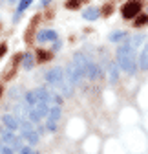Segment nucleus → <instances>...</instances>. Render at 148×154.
<instances>
[{"label": "nucleus", "mask_w": 148, "mask_h": 154, "mask_svg": "<svg viewBox=\"0 0 148 154\" xmlns=\"http://www.w3.org/2000/svg\"><path fill=\"white\" fill-rule=\"evenodd\" d=\"M44 77H46V81L51 86H55L57 90H61L64 95H71L73 94V83L68 79V75L64 73V70L61 66H55V68L48 70Z\"/></svg>", "instance_id": "1"}, {"label": "nucleus", "mask_w": 148, "mask_h": 154, "mask_svg": "<svg viewBox=\"0 0 148 154\" xmlns=\"http://www.w3.org/2000/svg\"><path fill=\"white\" fill-rule=\"evenodd\" d=\"M2 134H4V132H2V128H0V136H2Z\"/></svg>", "instance_id": "28"}, {"label": "nucleus", "mask_w": 148, "mask_h": 154, "mask_svg": "<svg viewBox=\"0 0 148 154\" xmlns=\"http://www.w3.org/2000/svg\"><path fill=\"white\" fill-rule=\"evenodd\" d=\"M0 140L4 141V145L11 147V149H15V150H20V149H22L20 138H18V136H16V134H15L13 130H7V132H4L2 136H0Z\"/></svg>", "instance_id": "4"}, {"label": "nucleus", "mask_w": 148, "mask_h": 154, "mask_svg": "<svg viewBox=\"0 0 148 154\" xmlns=\"http://www.w3.org/2000/svg\"><path fill=\"white\" fill-rule=\"evenodd\" d=\"M0 2H2V0H0Z\"/></svg>", "instance_id": "31"}, {"label": "nucleus", "mask_w": 148, "mask_h": 154, "mask_svg": "<svg viewBox=\"0 0 148 154\" xmlns=\"http://www.w3.org/2000/svg\"><path fill=\"white\" fill-rule=\"evenodd\" d=\"M9 2H11V4H13V2H16V0H9Z\"/></svg>", "instance_id": "29"}, {"label": "nucleus", "mask_w": 148, "mask_h": 154, "mask_svg": "<svg viewBox=\"0 0 148 154\" xmlns=\"http://www.w3.org/2000/svg\"><path fill=\"white\" fill-rule=\"evenodd\" d=\"M99 15H101V11L97 8H86L82 11V18H86V20H97Z\"/></svg>", "instance_id": "11"}, {"label": "nucleus", "mask_w": 148, "mask_h": 154, "mask_svg": "<svg viewBox=\"0 0 148 154\" xmlns=\"http://www.w3.org/2000/svg\"><path fill=\"white\" fill-rule=\"evenodd\" d=\"M6 51H7V46H6V44H0V59L6 55Z\"/></svg>", "instance_id": "21"}, {"label": "nucleus", "mask_w": 148, "mask_h": 154, "mask_svg": "<svg viewBox=\"0 0 148 154\" xmlns=\"http://www.w3.org/2000/svg\"><path fill=\"white\" fill-rule=\"evenodd\" d=\"M112 9H114L112 6H106V8L102 9V13H104V15H110V13H112Z\"/></svg>", "instance_id": "24"}, {"label": "nucleus", "mask_w": 148, "mask_h": 154, "mask_svg": "<svg viewBox=\"0 0 148 154\" xmlns=\"http://www.w3.org/2000/svg\"><path fill=\"white\" fill-rule=\"evenodd\" d=\"M31 2H33V0H20V2H18V11H16V13H22V11H26V9L31 6Z\"/></svg>", "instance_id": "19"}, {"label": "nucleus", "mask_w": 148, "mask_h": 154, "mask_svg": "<svg viewBox=\"0 0 148 154\" xmlns=\"http://www.w3.org/2000/svg\"><path fill=\"white\" fill-rule=\"evenodd\" d=\"M22 138L29 143V145H37L39 143V132L33 130V128H28V130H22Z\"/></svg>", "instance_id": "10"}, {"label": "nucleus", "mask_w": 148, "mask_h": 154, "mask_svg": "<svg viewBox=\"0 0 148 154\" xmlns=\"http://www.w3.org/2000/svg\"><path fill=\"white\" fill-rule=\"evenodd\" d=\"M144 41H146V35H144V33H139V35H135V37H128V44L134 46V48L141 46Z\"/></svg>", "instance_id": "14"}, {"label": "nucleus", "mask_w": 148, "mask_h": 154, "mask_svg": "<svg viewBox=\"0 0 148 154\" xmlns=\"http://www.w3.org/2000/svg\"><path fill=\"white\" fill-rule=\"evenodd\" d=\"M37 57H39L40 63H44V61H49L51 59V53L49 51H44V50H39V51H37Z\"/></svg>", "instance_id": "18"}, {"label": "nucleus", "mask_w": 148, "mask_h": 154, "mask_svg": "<svg viewBox=\"0 0 148 154\" xmlns=\"http://www.w3.org/2000/svg\"><path fill=\"white\" fill-rule=\"evenodd\" d=\"M2 125L7 128V130H16L18 127H20V119L16 118V116H13V114H6V116H2Z\"/></svg>", "instance_id": "7"}, {"label": "nucleus", "mask_w": 148, "mask_h": 154, "mask_svg": "<svg viewBox=\"0 0 148 154\" xmlns=\"http://www.w3.org/2000/svg\"><path fill=\"white\" fill-rule=\"evenodd\" d=\"M4 147H6V145H4V141H2V140H0V152H2V150H4Z\"/></svg>", "instance_id": "26"}, {"label": "nucleus", "mask_w": 148, "mask_h": 154, "mask_svg": "<svg viewBox=\"0 0 148 154\" xmlns=\"http://www.w3.org/2000/svg\"><path fill=\"white\" fill-rule=\"evenodd\" d=\"M61 46H62V44H61L59 41H55V42H53V51H59V50H61Z\"/></svg>", "instance_id": "23"}, {"label": "nucleus", "mask_w": 148, "mask_h": 154, "mask_svg": "<svg viewBox=\"0 0 148 154\" xmlns=\"http://www.w3.org/2000/svg\"><path fill=\"white\" fill-rule=\"evenodd\" d=\"M22 66H24L26 70H31V68L35 66V59H33L31 53H24V55H22Z\"/></svg>", "instance_id": "15"}, {"label": "nucleus", "mask_w": 148, "mask_h": 154, "mask_svg": "<svg viewBox=\"0 0 148 154\" xmlns=\"http://www.w3.org/2000/svg\"><path fill=\"white\" fill-rule=\"evenodd\" d=\"M141 11V0H128V2L123 6V18H135Z\"/></svg>", "instance_id": "3"}, {"label": "nucleus", "mask_w": 148, "mask_h": 154, "mask_svg": "<svg viewBox=\"0 0 148 154\" xmlns=\"http://www.w3.org/2000/svg\"><path fill=\"white\" fill-rule=\"evenodd\" d=\"M108 73H110V81H112V83H117V79H119V64H117V63H110Z\"/></svg>", "instance_id": "12"}, {"label": "nucleus", "mask_w": 148, "mask_h": 154, "mask_svg": "<svg viewBox=\"0 0 148 154\" xmlns=\"http://www.w3.org/2000/svg\"><path fill=\"white\" fill-rule=\"evenodd\" d=\"M139 68L141 70H148V44L143 48V51L139 55Z\"/></svg>", "instance_id": "13"}, {"label": "nucleus", "mask_w": 148, "mask_h": 154, "mask_svg": "<svg viewBox=\"0 0 148 154\" xmlns=\"http://www.w3.org/2000/svg\"><path fill=\"white\" fill-rule=\"evenodd\" d=\"M37 41H39L40 44L42 42H49V41H59V37H57V31H53V29H44V31H39L37 33Z\"/></svg>", "instance_id": "8"}, {"label": "nucleus", "mask_w": 148, "mask_h": 154, "mask_svg": "<svg viewBox=\"0 0 148 154\" xmlns=\"http://www.w3.org/2000/svg\"><path fill=\"white\" fill-rule=\"evenodd\" d=\"M99 75H101V70H99L97 63L90 61L88 66H86V77H88V79H91V81H95V79H99Z\"/></svg>", "instance_id": "9"}, {"label": "nucleus", "mask_w": 148, "mask_h": 154, "mask_svg": "<svg viewBox=\"0 0 148 154\" xmlns=\"http://www.w3.org/2000/svg\"><path fill=\"white\" fill-rule=\"evenodd\" d=\"M48 4H51V0H40V6H48Z\"/></svg>", "instance_id": "25"}, {"label": "nucleus", "mask_w": 148, "mask_h": 154, "mask_svg": "<svg viewBox=\"0 0 148 154\" xmlns=\"http://www.w3.org/2000/svg\"><path fill=\"white\" fill-rule=\"evenodd\" d=\"M117 64L121 70L128 72V73H135L137 72V66H139V61L135 59V48L130 46V44H123L117 48Z\"/></svg>", "instance_id": "2"}, {"label": "nucleus", "mask_w": 148, "mask_h": 154, "mask_svg": "<svg viewBox=\"0 0 148 154\" xmlns=\"http://www.w3.org/2000/svg\"><path fill=\"white\" fill-rule=\"evenodd\" d=\"M135 18H137V20H134V26L135 28H141V26L148 24V15H137Z\"/></svg>", "instance_id": "17"}, {"label": "nucleus", "mask_w": 148, "mask_h": 154, "mask_svg": "<svg viewBox=\"0 0 148 154\" xmlns=\"http://www.w3.org/2000/svg\"><path fill=\"white\" fill-rule=\"evenodd\" d=\"M66 75H68V79L73 83V85H79L81 83V79H82V72L77 68V64L75 63H70L68 64V68H66Z\"/></svg>", "instance_id": "6"}, {"label": "nucleus", "mask_w": 148, "mask_h": 154, "mask_svg": "<svg viewBox=\"0 0 148 154\" xmlns=\"http://www.w3.org/2000/svg\"><path fill=\"white\" fill-rule=\"evenodd\" d=\"M0 95H2V90H0Z\"/></svg>", "instance_id": "30"}, {"label": "nucleus", "mask_w": 148, "mask_h": 154, "mask_svg": "<svg viewBox=\"0 0 148 154\" xmlns=\"http://www.w3.org/2000/svg\"><path fill=\"white\" fill-rule=\"evenodd\" d=\"M61 118V106H51L49 108V114H48V123H46V128L49 132H55L57 130V121Z\"/></svg>", "instance_id": "5"}, {"label": "nucleus", "mask_w": 148, "mask_h": 154, "mask_svg": "<svg viewBox=\"0 0 148 154\" xmlns=\"http://www.w3.org/2000/svg\"><path fill=\"white\" fill-rule=\"evenodd\" d=\"M33 154H40V152H39V150H33Z\"/></svg>", "instance_id": "27"}, {"label": "nucleus", "mask_w": 148, "mask_h": 154, "mask_svg": "<svg viewBox=\"0 0 148 154\" xmlns=\"http://www.w3.org/2000/svg\"><path fill=\"white\" fill-rule=\"evenodd\" d=\"M18 152H20V154H33V150H31L29 147H22V149L18 150Z\"/></svg>", "instance_id": "22"}, {"label": "nucleus", "mask_w": 148, "mask_h": 154, "mask_svg": "<svg viewBox=\"0 0 148 154\" xmlns=\"http://www.w3.org/2000/svg\"><path fill=\"white\" fill-rule=\"evenodd\" d=\"M79 4H81V0H68V2H66V8H68V9H77Z\"/></svg>", "instance_id": "20"}, {"label": "nucleus", "mask_w": 148, "mask_h": 154, "mask_svg": "<svg viewBox=\"0 0 148 154\" xmlns=\"http://www.w3.org/2000/svg\"><path fill=\"white\" fill-rule=\"evenodd\" d=\"M128 37V33L126 31H115V33H110L108 35V38L112 42H119V41H123V38H126Z\"/></svg>", "instance_id": "16"}]
</instances>
